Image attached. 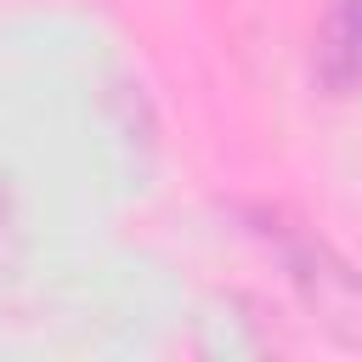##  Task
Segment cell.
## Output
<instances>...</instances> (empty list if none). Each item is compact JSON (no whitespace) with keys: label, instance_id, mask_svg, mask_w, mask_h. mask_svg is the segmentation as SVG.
Segmentation results:
<instances>
[{"label":"cell","instance_id":"obj_2","mask_svg":"<svg viewBox=\"0 0 362 362\" xmlns=\"http://www.w3.org/2000/svg\"><path fill=\"white\" fill-rule=\"evenodd\" d=\"M311 74L328 96H362V0H334L322 11Z\"/></svg>","mask_w":362,"mask_h":362},{"label":"cell","instance_id":"obj_1","mask_svg":"<svg viewBox=\"0 0 362 362\" xmlns=\"http://www.w3.org/2000/svg\"><path fill=\"white\" fill-rule=\"evenodd\" d=\"M249 221H255V232L266 238L272 260L283 266V277H288L294 300L305 305V317H311L334 345L362 351V272H356L328 238H317V232L300 226V221H283L277 209H255Z\"/></svg>","mask_w":362,"mask_h":362}]
</instances>
